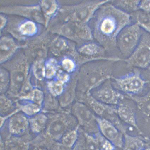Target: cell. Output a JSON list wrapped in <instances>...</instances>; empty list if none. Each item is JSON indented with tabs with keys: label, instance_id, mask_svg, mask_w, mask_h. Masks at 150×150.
Here are the masks:
<instances>
[{
	"label": "cell",
	"instance_id": "1",
	"mask_svg": "<svg viewBox=\"0 0 150 150\" xmlns=\"http://www.w3.org/2000/svg\"><path fill=\"white\" fill-rule=\"evenodd\" d=\"M98 9L92 18V36L105 49H117L116 38L119 33L132 23L130 14L112 4Z\"/></svg>",
	"mask_w": 150,
	"mask_h": 150
},
{
	"label": "cell",
	"instance_id": "19",
	"mask_svg": "<svg viewBox=\"0 0 150 150\" xmlns=\"http://www.w3.org/2000/svg\"><path fill=\"white\" fill-rule=\"evenodd\" d=\"M20 99L29 101L41 106L44 99V95L42 90L39 89H33L28 94L20 97Z\"/></svg>",
	"mask_w": 150,
	"mask_h": 150
},
{
	"label": "cell",
	"instance_id": "16",
	"mask_svg": "<svg viewBox=\"0 0 150 150\" xmlns=\"http://www.w3.org/2000/svg\"><path fill=\"white\" fill-rule=\"evenodd\" d=\"M130 15L133 23H137L142 30L150 33V13L139 9Z\"/></svg>",
	"mask_w": 150,
	"mask_h": 150
},
{
	"label": "cell",
	"instance_id": "38",
	"mask_svg": "<svg viewBox=\"0 0 150 150\" xmlns=\"http://www.w3.org/2000/svg\"><path fill=\"white\" fill-rule=\"evenodd\" d=\"M147 144H150V141H149V142H148L147 143Z\"/></svg>",
	"mask_w": 150,
	"mask_h": 150
},
{
	"label": "cell",
	"instance_id": "2",
	"mask_svg": "<svg viewBox=\"0 0 150 150\" xmlns=\"http://www.w3.org/2000/svg\"><path fill=\"white\" fill-rule=\"evenodd\" d=\"M78 125L75 117L68 113H58L51 115L49 117L44 132L33 139L32 147L42 146L48 148L53 143L60 141L66 132Z\"/></svg>",
	"mask_w": 150,
	"mask_h": 150
},
{
	"label": "cell",
	"instance_id": "28",
	"mask_svg": "<svg viewBox=\"0 0 150 150\" xmlns=\"http://www.w3.org/2000/svg\"><path fill=\"white\" fill-rule=\"evenodd\" d=\"M57 72V66L54 61H51L46 65L45 76L48 79H51L54 76Z\"/></svg>",
	"mask_w": 150,
	"mask_h": 150
},
{
	"label": "cell",
	"instance_id": "12",
	"mask_svg": "<svg viewBox=\"0 0 150 150\" xmlns=\"http://www.w3.org/2000/svg\"><path fill=\"white\" fill-rule=\"evenodd\" d=\"M34 137L31 133L22 136H8L3 141L4 150H31Z\"/></svg>",
	"mask_w": 150,
	"mask_h": 150
},
{
	"label": "cell",
	"instance_id": "17",
	"mask_svg": "<svg viewBox=\"0 0 150 150\" xmlns=\"http://www.w3.org/2000/svg\"><path fill=\"white\" fill-rule=\"evenodd\" d=\"M140 1H120L112 2L114 6L130 14L139 9Z\"/></svg>",
	"mask_w": 150,
	"mask_h": 150
},
{
	"label": "cell",
	"instance_id": "36",
	"mask_svg": "<svg viewBox=\"0 0 150 150\" xmlns=\"http://www.w3.org/2000/svg\"><path fill=\"white\" fill-rule=\"evenodd\" d=\"M31 150H49L48 148L42 146H37L32 148Z\"/></svg>",
	"mask_w": 150,
	"mask_h": 150
},
{
	"label": "cell",
	"instance_id": "34",
	"mask_svg": "<svg viewBox=\"0 0 150 150\" xmlns=\"http://www.w3.org/2000/svg\"><path fill=\"white\" fill-rule=\"evenodd\" d=\"M139 8V9L150 13V1H140Z\"/></svg>",
	"mask_w": 150,
	"mask_h": 150
},
{
	"label": "cell",
	"instance_id": "14",
	"mask_svg": "<svg viewBox=\"0 0 150 150\" xmlns=\"http://www.w3.org/2000/svg\"><path fill=\"white\" fill-rule=\"evenodd\" d=\"M123 150H144L146 143L142 136L130 135L125 132L123 134Z\"/></svg>",
	"mask_w": 150,
	"mask_h": 150
},
{
	"label": "cell",
	"instance_id": "7",
	"mask_svg": "<svg viewBox=\"0 0 150 150\" xmlns=\"http://www.w3.org/2000/svg\"><path fill=\"white\" fill-rule=\"evenodd\" d=\"M5 123L7 124L6 131L1 132V137L2 139L8 136H22L31 133L29 118L21 112L12 115Z\"/></svg>",
	"mask_w": 150,
	"mask_h": 150
},
{
	"label": "cell",
	"instance_id": "10",
	"mask_svg": "<svg viewBox=\"0 0 150 150\" xmlns=\"http://www.w3.org/2000/svg\"><path fill=\"white\" fill-rule=\"evenodd\" d=\"M93 97L104 104L115 106L126 97V96L115 90L110 82L107 81L93 93Z\"/></svg>",
	"mask_w": 150,
	"mask_h": 150
},
{
	"label": "cell",
	"instance_id": "26",
	"mask_svg": "<svg viewBox=\"0 0 150 150\" xmlns=\"http://www.w3.org/2000/svg\"><path fill=\"white\" fill-rule=\"evenodd\" d=\"M33 72L36 78L39 80L44 79L45 76V68L42 61H38L34 64Z\"/></svg>",
	"mask_w": 150,
	"mask_h": 150
},
{
	"label": "cell",
	"instance_id": "3",
	"mask_svg": "<svg viewBox=\"0 0 150 150\" xmlns=\"http://www.w3.org/2000/svg\"><path fill=\"white\" fill-rule=\"evenodd\" d=\"M143 30L136 23H132L121 31L116 38L117 50L127 59L137 48L142 35Z\"/></svg>",
	"mask_w": 150,
	"mask_h": 150
},
{
	"label": "cell",
	"instance_id": "15",
	"mask_svg": "<svg viewBox=\"0 0 150 150\" xmlns=\"http://www.w3.org/2000/svg\"><path fill=\"white\" fill-rule=\"evenodd\" d=\"M127 98L133 101L139 111L150 119V85L148 92L142 96H126Z\"/></svg>",
	"mask_w": 150,
	"mask_h": 150
},
{
	"label": "cell",
	"instance_id": "35",
	"mask_svg": "<svg viewBox=\"0 0 150 150\" xmlns=\"http://www.w3.org/2000/svg\"><path fill=\"white\" fill-rule=\"evenodd\" d=\"M140 71L143 78L147 81L150 85V65L145 69L140 70Z\"/></svg>",
	"mask_w": 150,
	"mask_h": 150
},
{
	"label": "cell",
	"instance_id": "5",
	"mask_svg": "<svg viewBox=\"0 0 150 150\" xmlns=\"http://www.w3.org/2000/svg\"><path fill=\"white\" fill-rule=\"evenodd\" d=\"M128 68L142 70L150 65V33L143 30L137 48L127 59H124Z\"/></svg>",
	"mask_w": 150,
	"mask_h": 150
},
{
	"label": "cell",
	"instance_id": "23",
	"mask_svg": "<svg viewBox=\"0 0 150 150\" xmlns=\"http://www.w3.org/2000/svg\"><path fill=\"white\" fill-rule=\"evenodd\" d=\"M100 150H114L115 146L99 132L93 134Z\"/></svg>",
	"mask_w": 150,
	"mask_h": 150
},
{
	"label": "cell",
	"instance_id": "20",
	"mask_svg": "<svg viewBox=\"0 0 150 150\" xmlns=\"http://www.w3.org/2000/svg\"><path fill=\"white\" fill-rule=\"evenodd\" d=\"M103 48L98 44L93 43L85 44L81 47L79 51L85 56H93L103 52Z\"/></svg>",
	"mask_w": 150,
	"mask_h": 150
},
{
	"label": "cell",
	"instance_id": "39",
	"mask_svg": "<svg viewBox=\"0 0 150 150\" xmlns=\"http://www.w3.org/2000/svg\"></svg>",
	"mask_w": 150,
	"mask_h": 150
},
{
	"label": "cell",
	"instance_id": "27",
	"mask_svg": "<svg viewBox=\"0 0 150 150\" xmlns=\"http://www.w3.org/2000/svg\"><path fill=\"white\" fill-rule=\"evenodd\" d=\"M10 80L7 72L1 70V92L3 94L8 88H9Z\"/></svg>",
	"mask_w": 150,
	"mask_h": 150
},
{
	"label": "cell",
	"instance_id": "13",
	"mask_svg": "<svg viewBox=\"0 0 150 150\" xmlns=\"http://www.w3.org/2000/svg\"><path fill=\"white\" fill-rule=\"evenodd\" d=\"M49 120V116L40 112L29 118V130L35 137L44 132Z\"/></svg>",
	"mask_w": 150,
	"mask_h": 150
},
{
	"label": "cell",
	"instance_id": "32",
	"mask_svg": "<svg viewBox=\"0 0 150 150\" xmlns=\"http://www.w3.org/2000/svg\"><path fill=\"white\" fill-rule=\"evenodd\" d=\"M23 26L22 29L23 33L29 34L33 33L35 32V26L33 23L28 22Z\"/></svg>",
	"mask_w": 150,
	"mask_h": 150
},
{
	"label": "cell",
	"instance_id": "29",
	"mask_svg": "<svg viewBox=\"0 0 150 150\" xmlns=\"http://www.w3.org/2000/svg\"><path fill=\"white\" fill-rule=\"evenodd\" d=\"M72 150H87L85 137L84 133L83 134H79L78 140L72 148Z\"/></svg>",
	"mask_w": 150,
	"mask_h": 150
},
{
	"label": "cell",
	"instance_id": "21",
	"mask_svg": "<svg viewBox=\"0 0 150 150\" xmlns=\"http://www.w3.org/2000/svg\"><path fill=\"white\" fill-rule=\"evenodd\" d=\"M15 109V106L8 98L1 95V116H5L14 112L16 111Z\"/></svg>",
	"mask_w": 150,
	"mask_h": 150
},
{
	"label": "cell",
	"instance_id": "24",
	"mask_svg": "<svg viewBox=\"0 0 150 150\" xmlns=\"http://www.w3.org/2000/svg\"><path fill=\"white\" fill-rule=\"evenodd\" d=\"M47 87L50 93L54 96L61 95L64 91V84L57 80L49 82Z\"/></svg>",
	"mask_w": 150,
	"mask_h": 150
},
{
	"label": "cell",
	"instance_id": "9",
	"mask_svg": "<svg viewBox=\"0 0 150 150\" xmlns=\"http://www.w3.org/2000/svg\"><path fill=\"white\" fill-rule=\"evenodd\" d=\"M96 120L99 132L102 135L112 143L115 147L122 148L123 134L112 122L106 119L96 117Z\"/></svg>",
	"mask_w": 150,
	"mask_h": 150
},
{
	"label": "cell",
	"instance_id": "11",
	"mask_svg": "<svg viewBox=\"0 0 150 150\" xmlns=\"http://www.w3.org/2000/svg\"><path fill=\"white\" fill-rule=\"evenodd\" d=\"M123 100L117 105V114L119 118L122 122L134 127L140 135H143V133L137 124L135 109L132 105Z\"/></svg>",
	"mask_w": 150,
	"mask_h": 150
},
{
	"label": "cell",
	"instance_id": "37",
	"mask_svg": "<svg viewBox=\"0 0 150 150\" xmlns=\"http://www.w3.org/2000/svg\"><path fill=\"white\" fill-rule=\"evenodd\" d=\"M144 150H150V144H148L146 143L145 147Z\"/></svg>",
	"mask_w": 150,
	"mask_h": 150
},
{
	"label": "cell",
	"instance_id": "8",
	"mask_svg": "<svg viewBox=\"0 0 150 150\" xmlns=\"http://www.w3.org/2000/svg\"><path fill=\"white\" fill-rule=\"evenodd\" d=\"M73 115L78 122L88 134H93L99 132L96 122V117L85 105L77 103L73 107Z\"/></svg>",
	"mask_w": 150,
	"mask_h": 150
},
{
	"label": "cell",
	"instance_id": "25",
	"mask_svg": "<svg viewBox=\"0 0 150 150\" xmlns=\"http://www.w3.org/2000/svg\"><path fill=\"white\" fill-rule=\"evenodd\" d=\"M87 150H100L95 137L93 134L84 132Z\"/></svg>",
	"mask_w": 150,
	"mask_h": 150
},
{
	"label": "cell",
	"instance_id": "31",
	"mask_svg": "<svg viewBox=\"0 0 150 150\" xmlns=\"http://www.w3.org/2000/svg\"><path fill=\"white\" fill-rule=\"evenodd\" d=\"M48 149L49 150H72L71 148L67 147L60 141L53 143Z\"/></svg>",
	"mask_w": 150,
	"mask_h": 150
},
{
	"label": "cell",
	"instance_id": "4",
	"mask_svg": "<svg viewBox=\"0 0 150 150\" xmlns=\"http://www.w3.org/2000/svg\"><path fill=\"white\" fill-rule=\"evenodd\" d=\"M111 66L109 63H93L85 65L82 71L81 79L87 93L104 81L112 78Z\"/></svg>",
	"mask_w": 150,
	"mask_h": 150
},
{
	"label": "cell",
	"instance_id": "22",
	"mask_svg": "<svg viewBox=\"0 0 150 150\" xmlns=\"http://www.w3.org/2000/svg\"><path fill=\"white\" fill-rule=\"evenodd\" d=\"M41 106L35 103L31 102L22 105L20 111L28 117H32L41 112Z\"/></svg>",
	"mask_w": 150,
	"mask_h": 150
},
{
	"label": "cell",
	"instance_id": "18",
	"mask_svg": "<svg viewBox=\"0 0 150 150\" xmlns=\"http://www.w3.org/2000/svg\"><path fill=\"white\" fill-rule=\"evenodd\" d=\"M79 127L78 125L76 128L66 132L62 137L60 142L67 147L72 149L79 138L80 134Z\"/></svg>",
	"mask_w": 150,
	"mask_h": 150
},
{
	"label": "cell",
	"instance_id": "30",
	"mask_svg": "<svg viewBox=\"0 0 150 150\" xmlns=\"http://www.w3.org/2000/svg\"><path fill=\"white\" fill-rule=\"evenodd\" d=\"M62 66L65 71L71 73L75 70V63L73 60L69 58H66L63 60L62 63Z\"/></svg>",
	"mask_w": 150,
	"mask_h": 150
},
{
	"label": "cell",
	"instance_id": "33",
	"mask_svg": "<svg viewBox=\"0 0 150 150\" xmlns=\"http://www.w3.org/2000/svg\"><path fill=\"white\" fill-rule=\"evenodd\" d=\"M57 80L64 84L68 82L69 79V75L62 70L59 71L57 74Z\"/></svg>",
	"mask_w": 150,
	"mask_h": 150
},
{
	"label": "cell",
	"instance_id": "6",
	"mask_svg": "<svg viewBox=\"0 0 150 150\" xmlns=\"http://www.w3.org/2000/svg\"><path fill=\"white\" fill-rule=\"evenodd\" d=\"M112 78L119 89L127 96H135L139 94L148 84L141 75L140 70L138 69L124 76Z\"/></svg>",
	"mask_w": 150,
	"mask_h": 150
}]
</instances>
